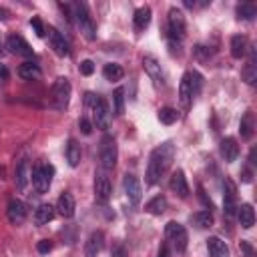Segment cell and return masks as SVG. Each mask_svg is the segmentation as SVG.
Masks as SVG:
<instances>
[{"label": "cell", "instance_id": "2e32d148", "mask_svg": "<svg viewBox=\"0 0 257 257\" xmlns=\"http://www.w3.org/2000/svg\"><path fill=\"white\" fill-rule=\"evenodd\" d=\"M104 247V235L102 231H92L90 237L84 243V257H96Z\"/></svg>", "mask_w": 257, "mask_h": 257}, {"label": "cell", "instance_id": "d4e9b609", "mask_svg": "<svg viewBox=\"0 0 257 257\" xmlns=\"http://www.w3.org/2000/svg\"><path fill=\"white\" fill-rule=\"evenodd\" d=\"M40 74H42L40 66L34 64V62H30V60L28 62H22L18 66V76L24 78V80H36V78H40Z\"/></svg>", "mask_w": 257, "mask_h": 257}, {"label": "cell", "instance_id": "b9f144b4", "mask_svg": "<svg viewBox=\"0 0 257 257\" xmlns=\"http://www.w3.org/2000/svg\"><path fill=\"white\" fill-rule=\"evenodd\" d=\"M78 126H80V131H82V135H90V133H92V124H90V120H88L86 116H80Z\"/></svg>", "mask_w": 257, "mask_h": 257}, {"label": "cell", "instance_id": "681fc988", "mask_svg": "<svg viewBox=\"0 0 257 257\" xmlns=\"http://www.w3.org/2000/svg\"><path fill=\"white\" fill-rule=\"evenodd\" d=\"M0 18H6V16H4V10H2V8H0Z\"/></svg>", "mask_w": 257, "mask_h": 257}, {"label": "cell", "instance_id": "9a60e30c", "mask_svg": "<svg viewBox=\"0 0 257 257\" xmlns=\"http://www.w3.org/2000/svg\"><path fill=\"white\" fill-rule=\"evenodd\" d=\"M143 68H145V72L151 76V80H153L157 86H163V84H165V76H163L161 64H159L153 56H145V58H143Z\"/></svg>", "mask_w": 257, "mask_h": 257}, {"label": "cell", "instance_id": "52a82bcc", "mask_svg": "<svg viewBox=\"0 0 257 257\" xmlns=\"http://www.w3.org/2000/svg\"><path fill=\"white\" fill-rule=\"evenodd\" d=\"M185 36V16L179 8H171L169 10V38L171 42L175 40H183Z\"/></svg>", "mask_w": 257, "mask_h": 257}, {"label": "cell", "instance_id": "7402d4cb", "mask_svg": "<svg viewBox=\"0 0 257 257\" xmlns=\"http://www.w3.org/2000/svg\"><path fill=\"white\" fill-rule=\"evenodd\" d=\"M169 187H171V191H173L175 195H179V197H183V199L189 195V185H187V179H185V173H183V171H175V173H173Z\"/></svg>", "mask_w": 257, "mask_h": 257}, {"label": "cell", "instance_id": "8d00e7d4", "mask_svg": "<svg viewBox=\"0 0 257 257\" xmlns=\"http://www.w3.org/2000/svg\"><path fill=\"white\" fill-rule=\"evenodd\" d=\"M30 26L34 28V32H36V36H38V38H42V36L46 34V28H44V24H42V20H40V18H36V16H34V18H30Z\"/></svg>", "mask_w": 257, "mask_h": 257}, {"label": "cell", "instance_id": "ee69618b", "mask_svg": "<svg viewBox=\"0 0 257 257\" xmlns=\"http://www.w3.org/2000/svg\"><path fill=\"white\" fill-rule=\"evenodd\" d=\"M36 249H38V253H48V251L52 249V243H50L48 239H42V241H38Z\"/></svg>", "mask_w": 257, "mask_h": 257}, {"label": "cell", "instance_id": "5b68a950", "mask_svg": "<svg viewBox=\"0 0 257 257\" xmlns=\"http://www.w3.org/2000/svg\"><path fill=\"white\" fill-rule=\"evenodd\" d=\"M70 82H68V78H64V76H58L56 80H54V84H52V104H54V108H58V110H64L66 106H68V100H70Z\"/></svg>", "mask_w": 257, "mask_h": 257}, {"label": "cell", "instance_id": "7bdbcfd3", "mask_svg": "<svg viewBox=\"0 0 257 257\" xmlns=\"http://www.w3.org/2000/svg\"><path fill=\"white\" fill-rule=\"evenodd\" d=\"M239 249L245 253V257H255V251H253V247H251L249 241H241L239 243Z\"/></svg>", "mask_w": 257, "mask_h": 257}, {"label": "cell", "instance_id": "4dcf8cb0", "mask_svg": "<svg viewBox=\"0 0 257 257\" xmlns=\"http://www.w3.org/2000/svg\"><path fill=\"white\" fill-rule=\"evenodd\" d=\"M165 209H167V199H165L163 195L153 197V199L145 205V211H147V213H151V215H163V213H165Z\"/></svg>", "mask_w": 257, "mask_h": 257}, {"label": "cell", "instance_id": "6da1fadb", "mask_svg": "<svg viewBox=\"0 0 257 257\" xmlns=\"http://www.w3.org/2000/svg\"><path fill=\"white\" fill-rule=\"evenodd\" d=\"M175 159V147L171 143H163L161 147H157L153 153H151V159H149V165H147V185H157L161 181V177L167 173V169L171 167Z\"/></svg>", "mask_w": 257, "mask_h": 257}, {"label": "cell", "instance_id": "484cf974", "mask_svg": "<svg viewBox=\"0 0 257 257\" xmlns=\"http://www.w3.org/2000/svg\"><path fill=\"white\" fill-rule=\"evenodd\" d=\"M80 157H82V151H80L78 141L70 139L66 143V161H68V165L70 167H78L80 165Z\"/></svg>", "mask_w": 257, "mask_h": 257}, {"label": "cell", "instance_id": "4316f807", "mask_svg": "<svg viewBox=\"0 0 257 257\" xmlns=\"http://www.w3.org/2000/svg\"><path fill=\"white\" fill-rule=\"evenodd\" d=\"M253 128H255V118H253V112L247 110V112L241 116V122H239L241 139H251V137H253Z\"/></svg>", "mask_w": 257, "mask_h": 257}, {"label": "cell", "instance_id": "ac0fdd59", "mask_svg": "<svg viewBox=\"0 0 257 257\" xmlns=\"http://www.w3.org/2000/svg\"><path fill=\"white\" fill-rule=\"evenodd\" d=\"M193 98H195L193 96V78H191V72H185L181 78V84H179V100L183 106H189Z\"/></svg>", "mask_w": 257, "mask_h": 257}, {"label": "cell", "instance_id": "8992f818", "mask_svg": "<svg viewBox=\"0 0 257 257\" xmlns=\"http://www.w3.org/2000/svg\"><path fill=\"white\" fill-rule=\"evenodd\" d=\"M116 157H118V151H116V143L112 137H104L100 141V149H98V159H100V165L104 171H110L114 165H116Z\"/></svg>", "mask_w": 257, "mask_h": 257}, {"label": "cell", "instance_id": "60d3db41", "mask_svg": "<svg viewBox=\"0 0 257 257\" xmlns=\"http://www.w3.org/2000/svg\"><path fill=\"white\" fill-rule=\"evenodd\" d=\"M195 54H197L199 60H207V58L211 56V50H209L207 46H201V44H199V46H195Z\"/></svg>", "mask_w": 257, "mask_h": 257}, {"label": "cell", "instance_id": "d6986e66", "mask_svg": "<svg viewBox=\"0 0 257 257\" xmlns=\"http://www.w3.org/2000/svg\"><path fill=\"white\" fill-rule=\"evenodd\" d=\"M207 251H209V257H231L229 245L221 237H209L207 239Z\"/></svg>", "mask_w": 257, "mask_h": 257}, {"label": "cell", "instance_id": "83f0119b", "mask_svg": "<svg viewBox=\"0 0 257 257\" xmlns=\"http://www.w3.org/2000/svg\"><path fill=\"white\" fill-rule=\"evenodd\" d=\"M151 8L149 6H141V8H137L135 10V16H133V20H135V26H137V30H145L147 26H149V22H151Z\"/></svg>", "mask_w": 257, "mask_h": 257}, {"label": "cell", "instance_id": "bcb514c9", "mask_svg": "<svg viewBox=\"0 0 257 257\" xmlns=\"http://www.w3.org/2000/svg\"><path fill=\"white\" fill-rule=\"evenodd\" d=\"M241 175H243V177H241L243 183H251V181H253V173H251V169H243Z\"/></svg>", "mask_w": 257, "mask_h": 257}, {"label": "cell", "instance_id": "f907efd6", "mask_svg": "<svg viewBox=\"0 0 257 257\" xmlns=\"http://www.w3.org/2000/svg\"><path fill=\"white\" fill-rule=\"evenodd\" d=\"M0 54H2V42H0Z\"/></svg>", "mask_w": 257, "mask_h": 257}, {"label": "cell", "instance_id": "f546056e", "mask_svg": "<svg viewBox=\"0 0 257 257\" xmlns=\"http://www.w3.org/2000/svg\"><path fill=\"white\" fill-rule=\"evenodd\" d=\"M102 74H104V78H106V80L116 82V80H120V78L124 76V68H122L120 64H116V62H108V64H104Z\"/></svg>", "mask_w": 257, "mask_h": 257}, {"label": "cell", "instance_id": "e575fe53", "mask_svg": "<svg viewBox=\"0 0 257 257\" xmlns=\"http://www.w3.org/2000/svg\"><path fill=\"white\" fill-rule=\"evenodd\" d=\"M177 118H179V112H177L173 106H163V108L159 110V120H161L163 124H173Z\"/></svg>", "mask_w": 257, "mask_h": 257}, {"label": "cell", "instance_id": "74e56055", "mask_svg": "<svg viewBox=\"0 0 257 257\" xmlns=\"http://www.w3.org/2000/svg\"><path fill=\"white\" fill-rule=\"evenodd\" d=\"M191 78H193V96H197L199 92H201V84H203V76L197 72V70H193L191 72Z\"/></svg>", "mask_w": 257, "mask_h": 257}, {"label": "cell", "instance_id": "9c48e42d", "mask_svg": "<svg viewBox=\"0 0 257 257\" xmlns=\"http://www.w3.org/2000/svg\"><path fill=\"white\" fill-rule=\"evenodd\" d=\"M48 42H50V48L58 54V56H68L70 52V46H68V40L64 38L62 32H58L54 26H48Z\"/></svg>", "mask_w": 257, "mask_h": 257}, {"label": "cell", "instance_id": "1f68e13d", "mask_svg": "<svg viewBox=\"0 0 257 257\" xmlns=\"http://www.w3.org/2000/svg\"><path fill=\"white\" fill-rule=\"evenodd\" d=\"M191 221L199 227V229H209V227H213V213H211V209H205V211H199V213H195L193 217H191Z\"/></svg>", "mask_w": 257, "mask_h": 257}, {"label": "cell", "instance_id": "277c9868", "mask_svg": "<svg viewBox=\"0 0 257 257\" xmlns=\"http://www.w3.org/2000/svg\"><path fill=\"white\" fill-rule=\"evenodd\" d=\"M52 175H54V167L52 165H38L32 169V187L36 189V193L44 195L48 189H50V183H52Z\"/></svg>", "mask_w": 257, "mask_h": 257}, {"label": "cell", "instance_id": "30bf717a", "mask_svg": "<svg viewBox=\"0 0 257 257\" xmlns=\"http://www.w3.org/2000/svg\"><path fill=\"white\" fill-rule=\"evenodd\" d=\"M6 48L12 52V54H18V56H26V58H30L32 54H34V50H32V46L20 36V34H10L8 38H6Z\"/></svg>", "mask_w": 257, "mask_h": 257}, {"label": "cell", "instance_id": "cb8c5ba5", "mask_svg": "<svg viewBox=\"0 0 257 257\" xmlns=\"http://www.w3.org/2000/svg\"><path fill=\"white\" fill-rule=\"evenodd\" d=\"M52 219H54V207L50 203H42L36 207V211H34V223L36 225H46Z\"/></svg>", "mask_w": 257, "mask_h": 257}, {"label": "cell", "instance_id": "44dd1931", "mask_svg": "<svg viewBox=\"0 0 257 257\" xmlns=\"http://www.w3.org/2000/svg\"><path fill=\"white\" fill-rule=\"evenodd\" d=\"M219 151H221V157H223L227 163H233V161L239 157V145H237V141H235L233 137L223 139Z\"/></svg>", "mask_w": 257, "mask_h": 257}, {"label": "cell", "instance_id": "5bb4252c", "mask_svg": "<svg viewBox=\"0 0 257 257\" xmlns=\"http://www.w3.org/2000/svg\"><path fill=\"white\" fill-rule=\"evenodd\" d=\"M122 187H124V193L128 197V201L133 205H137L143 197V189H141V183L135 175H124V181H122Z\"/></svg>", "mask_w": 257, "mask_h": 257}, {"label": "cell", "instance_id": "7c38bea8", "mask_svg": "<svg viewBox=\"0 0 257 257\" xmlns=\"http://www.w3.org/2000/svg\"><path fill=\"white\" fill-rule=\"evenodd\" d=\"M6 215H8V221H10L12 225H22V223L26 221L28 211H26V205H24L20 199H12V201L8 203Z\"/></svg>", "mask_w": 257, "mask_h": 257}, {"label": "cell", "instance_id": "c3c4849f", "mask_svg": "<svg viewBox=\"0 0 257 257\" xmlns=\"http://www.w3.org/2000/svg\"><path fill=\"white\" fill-rule=\"evenodd\" d=\"M112 257H124V249H122V247H116V249L112 251Z\"/></svg>", "mask_w": 257, "mask_h": 257}, {"label": "cell", "instance_id": "4fadbf2b", "mask_svg": "<svg viewBox=\"0 0 257 257\" xmlns=\"http://www.w3.org/2000/svg\"><path fill=\"white\" fill-rule=\"evenodd\" d=\"M110 193H112V187H110L108 177L104 173H96V177H94V197H96V201L106 203L110 199Z\"/></svg>", "mask_w": 257, "mask_h": 257}, {"label": "cell", "instance_id": "f6af8a7d", "mask_svg": "<svg viewBox=\"0 0 257 257\" xmlns=\"http://www.w3.org/2000/svg\"><path fill=\"white\" fill-rule=\"evenodd\" d=\"M10 78V72L6 68V64H0V82H6Z\"/></svg>", "mask_w": 257, "mask_h": 257}, {"label": "cell", "instance_id": "8fae6325", "mask_svg": "<svg viewBox=\"0 0 257 257\" xmlns=\"http://www.w3.org/2000/svg\"><path fill=\"white\" fill-rule=\"evenodd\" d=\"M92 120H94V126L100 128V131H106L108 124H110V108H108V102L100 96L98 104L92 108Z\"/></svg>", "mask_w": 257, "mask_h": 257}, {"label": "cell", "instance_id": "d590c367", "mask_svg": "<svg viewBox=\"0 0 257 257\" xmlns=\"http://www.w3.org/2000/svg\"><path fill=\"white\" fill-rule=\"evenodd\" d=\"M112 102H114V114L124 112V88H116L112 92Z\"/></svg>", "mask_w": 257, "mask_h": 257}, {"label": "cell", "instance_id": "836d02e7", "mask_svg": "<svg viewBox=\"0 0 257 257\" xmlns=\"http://www.w3.org/2000/svg\"><path fill=\"white\" fill-rule=\"evenodd\" d=\"M243 80H245L247 84H255V80H257V70H255V48H251L249 64H247L245 70H243Z\"/></svg>", "mask_w": 257, "mask_h": 257}, {"label": "cell", "instance_id": "603a6c76", "mask_svg": "<svg viewBox=\"0 0 257 257\" xmlns=\"http://www.w3.org/2000/svg\"><path fill=\"white\" fill-rule=\"evenodd\" d=\"M235 215H237V219H239V223H241L243 229H251L255 225V211H253V207L249 203L239 205Z\"/></svg>", "mask_w": 257, "mask_h": 257}, {"label": "cell", "instance_id": "ffe728a7", "mask_svg": "<svg viewBox=\"0 0 257 257\" xmlns=\"http://www.w3.org/2000/svg\"><path fill=\"white\" fill-rule=\"evenodd\" d=\"M56 209H58V215H60V217H64V219H70V217H74V209H76L74 197H72L70 193H62V195L58 197Z\"/></svg>", "mask_w": 257, "mask_h": 257}, {"label": "cell", "instance_id": "ba28073f", "mask_svg": "<svg viewBox=\"0 0 257 257\" xmlns=\"http://www.w3.org/2000/svg\"><path fill=\"white\" fill-rule=\"evenodd\" d=\"M237 185L231 179H225L223 183V211L227 217H233L237 213Z\"/></svg>", "mask_w": 257, "mask_h": 257}, {"label": "cell", "instance_id": "ab89813d", "mask_svg": "<svg viewBox=\"0 0 257 257\" xmlns=\"http://www.w3.org/2000/svg\"><path fill=\"white\" fill-rule=\"evenodd\" d=\"M80 72H82L84 76H90V74L94 72V62H92V60H82V62H80Z\"/></svg>", "mask_w": 257, "mask_h": 257}, {"label": "cell", "instance_id": "3957f363", "mask_svg": "<svg viewBox=\"0 0 257 257\" xmlns=\"http://www.w3.org/2000/svg\"><path fill=\"white\" fill-rule=\"evenodd\" d=\"M165 237L167 241L173 245V249L177 253H183L187 249V243H189V235H187V229L177 223V221H169L167 227H165Z\"/></svg>", "mask_w": 257, "mask_h": 257}, {"label": "cell", "instance_id": "f1b7e54d", "mask_svg": "<svg viewBox=\"0 0 257 257\" xmlns=\"http://www.w3.org/2000/svg\"><path fill=\"white\" fill-rule=\"evenodd\" d=\"M247 38L245 36H241V34H235L233 38H231V56L233 58H243L245 56V52H247Z\"/></svg>", "mask_w": 257, "mask_h": 257}, {"label": "cell", "instance_id": "7a4b0ae2", "mask_svg": "<svg viewBox=\"0 0 257 257\" xmlns=\"http://www.w3.org/2000/svg\"><path fill=\"white\" fill-rule=\"evenodd\" d=\"M70 20H76V24L86 40H96V26H94L92 18L88 16V10L82 2L70 4Z\"/></svg>", "mask_w": 257, "mask_h": 257}, {"label": "cell", "instance_id": "d6a6232c", "mask_svg": "<svg viewBox=\"0 0 257 257\" xmlns=\"http://www.w3.org/2000/svg\"><path fill=\"white\" fill-rule=\"evenodd\" d=\"M235 12H237V18H241V20H253L257 14V8L251 2H243V4H237Z\"/></svg>", "mask_w": 257, "mask_h": 257}, {"label": "cell", "instance_id": "f35d334b", "mask_svg": "<svg viewBox=\"0 0 257 257\" xmlns=\"http://www.w3.org/2000/svg\"><path fill=\"white\" fill-rule=\"evenodd\" d=\"M98 100H100V96L94 94V92H86V94H84V104H86L88 108H94V106L98 104Z\"/></svg>", "mask_w": 257, "mask_h": 257}, {"label": "cell", "instance_id": "7dc6e473", "mask_svg": "<svg viewBox=\"0 0 257 257\" xmlns=\"http://www.w3.org/2000/svg\"><path fill=\"white\" fill-rule=\"evenodd\" d=\"M167 251H169V249H167V245L163 243V245L159 247V253H157V257H167Z\"/></svg>", "mask_w": 257, "mask_h": 257}, {"label": "cell", "instance_id": "e0dca14e", "mask_svg": "<svg viewBox=\"0 0 257 257\" xmlns=\"http://www.w3.org/2000/svg\"><path fill=\"white\" fill-rule=\"evenodd\" d=\"M30 179H32V169H30V163L24 159V161H20V165L16 167V175H14V181H16L18 191H26Z\"/></svg>", "mask_w": 257, "mask_h": 257}]
</instances>
